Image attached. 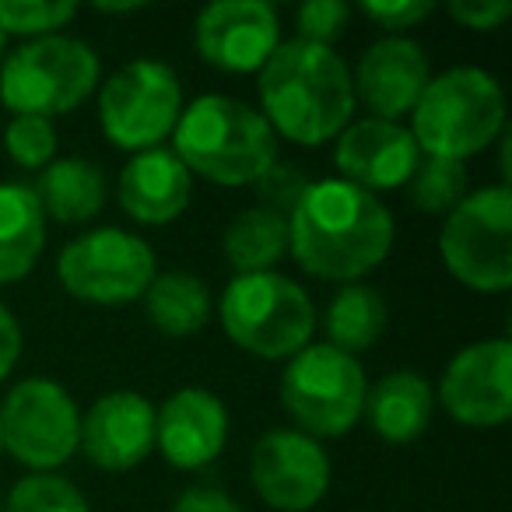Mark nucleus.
I'll return each instance as SVG.
<instances>
[{"label": "nucleus", "instance_id": "b1692460", "mask_svg": "<svg viewBox=\"0 0 512 512\" xmlns=\"http://www.w3.org/2000/svg\"><path fill=\"white\" fill-rule=\"evenodd\" d=\"M221 253L235 278L271 271L278 260L288 256V218L267 211V207H249L225 228Z\"/></svg>", "mask_w": 512, "mask_h": 512}, {"label": "nucleus", "instance_id": "393cba45", "mask_svg": "<svg viewBox=\"0 0 512 512\" xmlns=\"http://www.w3.org/2000/svg\"><path fill=\"white\" fill-rule=\"evenodd\" d=\"M390 323L386 299L369 285H341L327 309V344L355 358L358 351H369L379 344Z\"/></svg>", "mask_w": 512, "mask_h": 512}, {"label": "nucleus", "instance_id": "f3484780", "mask_svg": "<svg viewBox=\"0 0 512 512\" xmlns=\"http://www.w3.org/2000/svg\"><path fill=\"white\" fill-rule=\"evenodd\" d=\"M334 165L341 169L344 183L379 193L411 183L414 169L421 165V151L404 123L369 116V120L348 123L337 134Z\"/></svg>", "mask_w": 512, "mask_h": 512}, {"label": "nucleus", "instance_id": "c85d7f7f", "mask_svg": "<svg viewBox=\"0 0 512 512\" xmlns=\"http://www.w3.org/2000/svg\"><path fill=\"white\" fill-rule=\"evenodd\" d=\"M4 151L18 169L43 172L57 155V127L43 116H15L4 130Z\"/></svg>", "mask_w": 512, "mask_h": 512}, {"label": "nucleus", "instance_id": "2eb2a0df", "mask_svg": "<svg viewBox=\"0 0 512 512\" xmlns=\"http://www.w3.org/2000/svg\"><path fill=\"white\" fill-rule=\"evenodd\" d=\"M78 449L99 470L120 474L134 470L155 449V407L134 390H116L99 397L81 414Z\"/></svg>", "mask_w": 512, "mask_h": 512}, {"label": "nucleus", "instance_id": "bb28decb", "mask_svg": "<svg viewBox=\"0 0 512 512\" xmlns=\"http://www.w3.org/2000/svg\"><path fill=\"white\" fill-rule=\"evenodd\" d=\"M0 512H92L78 484L60 474H29L11 488Z\"/></svg>", "mask_w": 512, "mask_h": 512}, {"label": "nucleus", "instance_id": "412c9836", "mask_svg": "<svg viewBox=\"0 0 512 512\" xmlns=\"http://www.w3.org/2000/svg\"><path fill=\"white\" fill-rule=\"evenodd\" d=\"M46 246V214L32 186L0 183V288L36 271Z\"/></svg>", "mask_w": 512, "mask_h": 512}, {"label": "nucleus", "instance_id": "2f4dec72", "mask_svg": "<svg viewBox=\"0 0 512 512\" xmlns=\"http://www.w3.org/2000/svg\"><path fill=\"white\" fill-rule=\"evenodd\" d=\"M358 11L372 25H379L386 36H400L404 29H414V25L425 22L435 11V4L432 0H362Z\"/></svg>", "mask_w": 512, "mask_h": 512}, {"label": "nucleus", "instance_id": "5701e85b", "mask_svg": "<svg viewBox=\"0 0 512 512\" xmlns=\"http://www.w3.org/2000/svg\"><path fill=\"white\" fill-rule=\"evenodd\" d=\"M144 313L151 327L165 337H193L211 323V292L207 285L190 271H165L155 274V281L144 292Z\"/></svg>", "mask_w": 512, "mask_h": 512}, {"label": "nucleus", "instance_id": "c756f323", "mask_svg": "<svg viewBox=\"0 0 512 512\" xmlns=\"http://www.w3.org/2000/svg\"><path fill=\"white\" fill-rule=\"evenodd\" d=\"M253 186H256V197H260V204L256 207H267V211L288 218V214L299 207V200L306 197V190L313 186V179L302 172V165L281 162L278 158V162H274L264 176L256 179Z\"/></svg>", "mask_w": 512, "mask_h": 512}, {"label": "nucleus", "instance_id": "4c0bfd02", "mask_svg": "<svg viewBox=\"0 0 512 512\" xmlns=\"http://www.w3.org/2000/svg\"><path fill=\"white\" fill-rule=\"evenodd\" d=\"M0 453H4V439H0Z\"/></svg>", "mask_w": 512, "mask_h": 512}, {"label": "nucleus", "instance_id": "4468645a", "mask_svg": "<svg viewBox=\"0 0 512 512\" xmlns=\"http://www.w3.org/2000/svg\"><path fill=\"white\" fill-rule=\"evenodd\" d=\"M435 397L467 428H502L512 418V344L505 337L463 348L442 372Z\"/></svg>", "mask_w": 512, "mask_h": 512}, {"label": "nucleus", "instance_id": "1a4fd4ad", "mask_svg": "<svg viewBox=\"0 0 512 512\" xmlns=\"http://www.w3.org/2000/svg\"><path fill=\"white\" fill-rule=\"evenodd\" d=\"M183 116L179 74L162 60H130L99 92L102 134L120 151L162 148Z\"/></svg>", "mask_w": 512, "mask_h": 512}, {"label": "nucleus", "instance_id": "9d476101", "mask_svg": "<svg viewBox=\"0 0 512 512\" xmlns=\"http://www.w3.org/2000/svg\"><path fill=\"white\" fill-rule=\"evenodd\" d=\"M155 274V249L123 228H92L67 242L57 260L64 292L92 306H127L144 299Z\"/></svg>", "mask_w": 512, "mask_h": 512}, {"label": "nucleus", "instance_id": "7c9ffc66", "mask_svg": "<svg viewBox=\"0 0 512 512\" xmlns=\"http://www.w3.org/2000/svg\"><path fill=\"white\" fill-rule=\"evenodd\" d=\"M295 25H299V39L334 50V43L351 25V8L344 0H306L295 15Z\"/></svg>", "mask_w": 512, "mask_h": 512}, {"label": "nucleus", "instance_id": "f03ea898", "mask_svg": "<svg viewBox=\"0 0 512 512\" xmlns=\"http://www.w3.org/2000/svg\"><path fill=\"white\" fill-rule=\"evenodd\" d=\"M260 106L278 137L302 148H320L337 141L358 102L351 71L337 50L288 39L260 67Z\"/></svg>", "mask_w": 512, "mask_h": 512}, {"label": "nucleus", "instance_id": "e433bc0d", "mask_svg": "<svg viewBox=\"0 0 512 512\" xmlns=\"http://www.w3.org/2000/svg\"><path fill=\"white\" fill-rule=\"evenodd\" d=\"M4 46H8V36L0 32V64H4Z\"/></svg>", "mask_w": 512, "mask_h": 512}, {"label": "nucleus", "instance_id": "ddd939ff", "mask_svg": "<svg viewBox=\"0 0 512 512\" xmlns=\"http://www.w3.org/2000/svg\"><path fill=\"white\" fill-rule=\"evenodd\" d=\"M193 46L204 64L225 74H260L281 46V22L267 0H218L193 22Z\"/></svg>", "mask_w": 512, "mask_h": 512}, {"label": "nucleus", "instance_id": "c9c22d12", "mask_svg": "<svg viewBox=\"0 0 512 512\" xmlns=\"http://www.w3.org/2000/svg\"><path fill=\"white\" fill-rule=\"evenodd\" d=\"M99 15H134V11H144V4H106V0H99V4H92Z\"/></svg>", "mask_w": 512, "mask_h": 512}, {"label": "nucleus", "instance_id": "f257e3e1", "mask_svg": "<svg viewBox=\"0 0 512 512\" xmlns=\"http://www.w3.org/2000/svg\"><path fill=\"white\" fill-rule=\"evenodd\" d=\"M393 214L376 193L344 179H320L288 214V253L306 274L358 285L393 249Z\"/></svg>", "mask_w": 512, "mask_h": 512}, {"label": "nucleus", "instance_id": "72a5a7b5", "mask_svg": "<svg viewBox=\"0 0 512 512\" xmlns=\"http://www.w3.org/2000/svg\"><path fill=\"white\" fill-rule=\"evenodd\" d=\"M169 512H242V505L218 488H186Z\"/></svg>", "mask_w": 512, "mask_h": 512}, {"label": "nucleus", "instance_id": "6e6552de", "mask_svg": "<svg viewBox=\"0 0 512 512\" xmlns=\"http://www.w3.org/2000/svg\"><path fill=\"white\" fill-rule=\"evenodd\" d=\"M439 253L446 271L463 288L481 295H502L512 288V190L484 186L446 214L439 232Z\"/></svg>", "mask_w": 512, "mask_h": 512}, {"label": "nucleus", "instance_id": "7ed1b4c3", "mask_svg": "<svg viewBox=\"0 0 512 512\" xmlns=\"http://www.w3.org/2000/svg\"><path fill=\"white\" fill-rule=\"evenodd\" d=\"M172 155L190 176L218 186H253L278 162V134L264 113L232 95H200L176 123Z\"/></svg>", "mask_w": 512, "mask_h": 512}, {"label": "nucleus", "instance_id": "dca6fc26", "mask_svg": "<svg viewBox=\"0 0 512 512\" xmlns=\"http://www.w3.org/2000/svg\"><path fill=\"white\" fill-rule=\"evenodd\" d=\"M432 81V64L421 43L407 36H383L362 53L358 71L351 74L355 102H362L376 120L400 123L418 106L421 92Z\"/></svg>", "mask_w": 512, "mask_h": 512}, {"label": "nucleus", "instance_id": "cd10ccee", "mask_svg": "<svg viewBox=\"0 0 512 512\" xmlns=\"http://www.w3.org/2000/svg\"><path fill=\"white\" fill-rule=\"evenodd\" d=\"M74 0H0V32L4 36H57L67 22H74Z\"/></svg>", "mask_w": 512, "mask_h": 512}, {"label": "nucleus", "instance_id": "39448f33", "mask_svg": "<svg viewBox=\"0 0 512 512\" xmlns=\"http://www.w3.org/2000/svg\"><path fill=\"white\" fill-rule=\"evenodd\" d=\"M218 320L228 341L267 362L299 355L316 330L309 292L285 274H239L218 302Z\"/></svg>", "mask_w": 512, "mask_h": 512}, {"label": "nucleus", "instance_id": "a211bd4d", "mask_svg": "<svg viewBox=\"0 0 512 512\" xmlns=\"http://www.w3.org/2000/svg\"><path fill=\"white\" fill-rule=\"evenodd\" d=\"M228 442V411L204 386H183L155 411V449L176 470H200Z\"/></svg>", "mask_w": 512, "mask_h": 512}, {"label": "nucleus", "instance_id": "4be33fe9", "mask_svg": "<svg viewBox=\"0 0 512 512\" xmlns=\"http://www.w3.org/2000/svg\"><path fill=\"white\" fill-rule=\"evenodd\" d=\"M39 207L46 218L60 221V225H85L106 207V176L95 162L88 158H53L43 172H39L36 186Z\"/></svg>", "mask_w": 512, "mask_h": 512}, {"label": "nucleus", "instance_id": "0eeeda50", "mask_svg": "<svg viewBox=\"0 0 512 512\" xmlns=\"http://www.w3.org/2000/svg\"><path fill=\"white\" fill-rule=\"evenodd\" d=\"M369 379L358 358L334 344H306L281 372V407L309 439H341L362 421Z\"/></svg>", "mask_w": 512, "mask_h": 512}, {"label": "nucleus", "instance_id": "9b49d317", "mask_svg": "<svg viewBox=\"0 0 512 512\" xmlns=\"http://www.w3.org/2000/svg\"><path fill=\"white\" fill-rule=\"evenodd\" d=\"M4 449L32 474H57L81 439V411L53 379H22L0 404Z\"/></svg>", "mask_w": 512, "mask_h": 512}, {"label": "nucleus", "instance_id": "6ab92c4d", "mask_svg": "<svg viewBox=\"0 0 512 512\" xmlns=\"http://www.w3.org/2000/svg\"><path fill=\"white\" fill-rule=\"evenodd\" d=\"M193 176L172 148L137 151L120 172V207L137 225H169L190 207Z\"/></svg>", "mask_w": 512, "mask_h": 512}, {"label": "nucleus", "instance_id": "a878e982", "mask_svg": "<svg viewBox=\"0 0 512 512\" xmlns=\"http://www.w3.org/2000/svg\"><path fill=\"white\" fill-rule=\"evenodd\" d=\"M467 197V169L446 158H421L411 176V200L425 214H449Z\"/></svg>", "mask_w": 512, "mask_h": 512}, {"label": "nucleus", "instance_id": "aec40b11", "mask_svg": "<svg viewBox=\"0 0 512 512\" xmlns=\"http://www.w3.org/2000/svg\"><path fill=\"white\" fill-rule=\"evenodd\" d=\"M435 390L425 376L411 369H397L383 376L365 397V414L369 425L376 428L379 439L386 442H414L432 425Z\"/></svg>", "mask_w": 512, "mask_h": 512}, {"label": "nucleus", "instance_id": "20e7f679", "mask_svg": "<svg viewBox=\"0 0 512 512\" xmlns=\"http://www.w3.org/2000/svg\"><path fill=\"white\" fill-rule=\"evenodd\" d=\"M411 137L421 155L467 162L505 130V92L481 67H453L428 81L411 109Z\"/></svg>", "mask_w": 512, "mask_h": 512}, {"label": "nucleus", "instance_id": "473e14b6", "mask_svg": "<svg viewBox=\"0 0 512 512\" xmlns=\"http://www.w3.org/2000/svg\"><path fill=\"white\" fill-rule=\"evenodd\" d=\"M449 18L460 22L470 32H491L498 25L509 22L512 4L509 0H449L446 4Z\"/></svg>", "mask_w": 512, "mask_h": 512}, {"label": "nucleus", "instance_id": "f704fd0d", "mask_svg": "<svg viewBox=\"0 0 512 512\" xmlns=\"http://www.w3.org/2000/svg\"><path fill=\"white\" fill-rule=\"evenodd\" d=\"M18 358H22V327H18L15 313L0 302V383L11 376Z\"/></svg>", "mask_w": 512, "mask_h": 512}, {"label": "nucleus", "instance_id": "f8f14e48", "mask_svg": "<svg viewBox=\"0 0 512 512\" xmlns=\"http://www.w3.org/2000/svg\"><path fill=\"white\" fill-rule=\"evenodd\" d=\"M249 481L274 512H309L330 491V456L299 428H274L256 439Z\"/></svg>", "mask_w": 512, "mask_h": 512}, {"label": "nucleus", "instance_id": "423d86ee", "mask_svg": "<svg viewBox=\"0 0 512 512\" xmlns=\"http://www.w3.org/2000/svg\"><path fill=\"white\" fill-rule=\"evenodd\" d=\"M99 53L74 36H43L0 64V102L15 116H67L99 88Z\"/></svg>", "mask_w": 512, "mask_h": 512}]
</instances>
